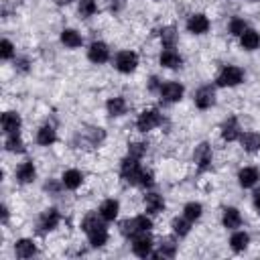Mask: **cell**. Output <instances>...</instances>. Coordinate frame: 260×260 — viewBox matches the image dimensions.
<instances>
[{
  "label": "cell",
  "mask_w": 260,
  "mask_h": 260,
  "mask_svg": "<svg viewBox=\"0 0 260 260\" xmlns=\"http://www.w3.org/2000/svg\"><path fill=\"white\" fill-rule=\"evenodd\" d=\"M106 219L100 215V213H87L83 219H81V230L89 242L91 248H104L110 240V232L106 228Z\"/></svg>",
  "instance_id": "cell-1"
},
{
  "label": "cell",
  "mask_w": 260,
  "mask_h": 260,
  "mask_svg": "<svg viewBox=\"0 0 260 260\" xmlns=\"http://www.w3.org/2000/svg\"><path fill=\"white\" fill-rule=\"evenodd\" d=\"M118 230H120V234H122L124 238L132 240L134 236L152 230V217H150L148 213H140V215H134V217H126V219L120 221Z\"/></svg>",
  "instance_id": "cell-2"
},
{
  "label": "cell",
  "mask_w": 260,
  "mask_h": 260,
  "mask_svg": "<svg viewBox=\"0 0 260 260\" xmlns=\"http://www.w3.org/2000/svg\"><path fill=\"white\" fill-rule=\"evenodd\" d=\"M244 77H246V73H244L242 67L228 63L215 75V87H236V85H240L244 81Z\"/></svg>",
  "instance_id": "cell-3"
},
{
  "label": "cell",
  "mask_w": 260,
  "mask_h": 260,
  "mask_svg": "<svg viewBox=\"0 0 260 260\" xmlns=\"http://www.w3.org/2000/svg\"><path fill=\"white\" fill-rule=\"evenodd\" d=\"M142 171H144V167H142L140 160L134 158V156H128V154H126V156L122 158V162H120V179H122L126 185H138Z\"/></svg>",
  "instance_id": "cell-4"
},
{
  "label": "cell",
  "mask_w": 260,
  "mask_h": 260,
  "mask_svg": "<svg viewBox=\"0 0 260 260\" xmlns=\"http://www.w3.org/2000/svg\"><path fill=\"white\" fill-rule=\"evenodd\" d=\"M138 63H140L138 53H136V51H130V49L118 51L116 57H114V67H116V71L122 73V75L134 73V71L138 69Z\"/></svg>",
  "instance_id": "cell-5"
},
{
  "label": "cell",
  "mask_w": 260,
  "mask_h": 260,
  "mask_svg": "<svg viewBox=\"0 0 260 260\" xmlns=\"http://www.w3.org/2000/svg\"><path fill=\"white\" fill-rule=\"evenodd\" d=\"M160 124H162V114L158 108H144L136 118V130L142 134L158 128Z\"/></svg>",
  "instance_id": "cell-6"
},
{
  "label": "cell",
  "mask_w": 260,
  "mask_h": 260,
  "mask_svg": "<svg viewBox=\"0 0 260 260\" xmlns=\"http://www.w3.org/2000/svg\"><path fill=\"white\" fill-rule=\"evenodd\" d=\"M215 102H217V93H215V85L211 83L199 85L193 93V104L197 110H209L215 106Z\"/></svg>",
  "instance_id": "cell-7"
},
{
  "label": "cell",
  "mask_w": 260,
  "mask_h": 260,
  "mask_svg": "<svg viewBox=\"0 0 260 260\" xmlns=\"http://www.w3.org/2000/svg\"><path fill=\"white\" fill-rule=\"evenodd\" d=\"M59 223H61V213H59V209H57V207H47V209L39 215V219H37V232H39V234H49V232L57 230Z\"/></svg>",
  "instance_id": "cell-8"
},
{
  "label": "cell",
  "mask_w": 260,
  "mask_h": 260,
  "mask_svg": "<svg viewBox=\"0 0 260 260\" xmlns=\"http://www.w3.org/2000/svg\"><path fill=\"white\" fill-rule=\"evenodd\" d=\"M130 248H132V254L138 256V258H150L152 252H154V242L150 238V232H144V234H138L130 240Z\"/></svg>",
  "instance_id": "cell-9"
},
{
  "label": "cell",
  "mask_w": 260,
  "mask_h": 260,
  "mask_svg": "<svg viewBox=\"0 0 260 260\" xmlns=\"http://www.w3.org/2000/svg\"><path fill=\"white\" fill-rule=\"evenodd\" d=\"M158 95H160V100L165 104H177L185 95V85L181 81H173V79L171 81H165L160 85V89H158Z\"/></svg>",
  "instance_id": "cell-10"
},
{
  "label": "cell",
  "mask_w": 260,
  "mask_h": 260,
  "mask_svg": "<svg viewBox=\"0 0 260 260\" xmlns=\"http://www.w3.org/2000/svg\"><path fill=\"white\" fill-rule=\"evenodd\" d=\"M193 162L197 167L199 173H205L211 169V162H213V150L207 142H199L193 150Z\"/></svg>",
  "instance_id": "cell-11"
},
{
  "label": "cell",
  "mask_w": 260,
  "mask_h": 260,
  "mask_svg": "<svg viewBox=\"0 0 260 260\" xmlns=\"http://www.w3.org/2000/svg\"><path fill=\"white\" fill-rule=\"evenodd\" d=\"M185 28H187V32H191V35H195V37H201V35H207V32H209L211 20H209L207 14H203V12H193V14L187 18Z\"/></svg>",
  "instance_id": "cell-12"
},
{
  "label": "cell",
  "mask_w": 260,
  "mask_h": 260,
  "mask_svg": "<svg viewBox=\"0 0 260 260\" xmlns=\"http://www.w3.org/2000/svg\"><path fill=\"white\" fill-rule=\"evenodd\" d=\"M110 47L104 43V41H91L89 47H87V59L93 63V65H102V63H108L110 61Z\"/></svg>",
  "instance_id": "cell-13"
},
{
  "label": "cell",
  "mask_w": 260,
  "mask_h": 260,
  "mask_svg": "<svg viewBox=\"0 0 260 260\" xmlns=\"http://www.w3.org/2000/svg\"><path fill=\"white\" fill-rule=\"evenodd\" d=\"M142 203H144V211H146L148 215H158V213H162L165 207H167L165 197H162L160 193H156V191H150V189L146 191Z\"/></svg>",
  "instance_id": "cell-14"
},
{
  "label": "cell",
  "mask_w": 260,
  "mask_h": 260,
  "mask_svg": "<svg viewBox=\"0 0 260 260\" xmlns=\"http://www.w3.org/2000/svg\"><path fill=\"white\" fill-rule=\"evenodd\" d=\"M14 179H16V183H20V185H30V183L37 179V167H35V162H32L30 158L22 160V162L16 167V171H14Z\"/></svg>",
  "instance_id": "cell-15"
},
{
  "label": "cell",
  "mask_w": 260,
  "mask_h": 260,
  "mask_svg": "<svg viewBox=\"0 0 260 260\" xmlns=\"http://www.w3.org/2000/svg\"><path fill=\"white\" fill-rule=\"evenodd\" d=\"M260 183V169L258 167H242L238 171V185L242 189H252Z\"/></svg>",
  "instance_id": "cell-16"
},
{
  "label": "cell",
  "mask_w": 260,
  "mask_h": 260,
  "mask_svg": "<svg viewBox=\"0 0 260 260\" xmlns=\"http://www.w3.org/2000/svg\"><path fill=\"white\" fill-rule=\"evenodd\" d=\"M219 134H221V138H223L225 142H236V140L240 138V134H242V128H240L238 118H236V116L225 118L223 124H221V128H219Z\"/></svg>",
  "instance_id": "cell-17"
},
{
  "label": "cell",
  "mask_w": 260,
  "mask_h": 260,
  "mask_svg": "<svg viewBox=\"0 0 260 260\" xmlns=\"http://www.w3.org/2000/svg\"><path fill=\"white\" fill-rule=\"evenodd\" d=\"M158 63L165 69H179V67H183V57H181V53L175 47H171V49H162L160 51Z\"/></svg>",
  "instance_id": "cell-18"
},
{
  "label": "cell",
  "mask_w": 260,
  "mask_h": 260,
  "mask_svg": "<svg viewBox=\"0 0 260 260\" xmlns=\"http://www.w3.org/2000/svg\"><path fill=\"white\" fill-rule=\"evenodd\" d=\"M0 126H2L4 136L6 134H16L22 128V118H20L18 112H12V110L10 112H4L2 114V120H0Z\"/></svg>",
  "instance_id": "cell-19"
},
{
  "label": "cell",
  "mask_w": 260,
  "mask_h": 260,
  "mask_svg": "<svg viewBox=\"0 0 260 260\" xmlns=\"http://www.w3.org/2000/svg\"><path fill=\"white\" fill-rule=\"evenodd\" d=\"M242 223H244V217H242V213H240V209L238 207H223V211H221V225L225 228V230H238V228H242Z\"/></svg>",
  "instance_id": "cell-20"
},
{
  "label": "cell",
  "mask_w": 260,
  "mask_h": 260,
  "mask_svg": "<svg viewBox=\"0 0 260 260\" xmlns=\"http://www.w3.org/2000/svg\"><path fill=\"white\" fill-rule=\"evenodd\" d=\"M83 173L79 171V169H67V171H63V175H61V183H63V187L65 189H69V191H77L81 185H83Z\"/></svg>",
  "instance_id": "cell-21"
},
{
  "label": "cell",
  "mask_w": 260,
  "mask_h": 260,
  "mask_svg": "<svg viewBox=\"0 0 260 260\" xmlns=\"http://www.w3.org/2000/svg\"><path fill=\"white\" fill-rule=\"evenodd\" d=\"M106 112H108V116H112V118L124 116V114L128 112V102H126V98H124V95L108 98V102H106Z\"/></svg>",
  "instance_id": "cell-22"
},
{
  "label": "cell",
  "mask_w": 260,
  "mask_h": 260,
  "mask_svg": "<svg viewBox=\"0 0 260 260\" xmlns=\"http://www.w3.org/2000/svg\"><path fill=\"white\" fill-rule=\"evenodd\" d=\"M98 213H100L106 221H114V219H118V213H120V201L114 199V197L104 199V201L100 203V207H98Z\"/></svg>",
  "instance_id": "cell-23"
},
{
  "label": "cell",
  "mask_w": 260,
  "mask_h": 260,
  "mask_svg": "<svg viewBox=\"0 0 260 260\" xmlns=\"http://www.w3.org/2000/svg\"><path fill=\"white\" fill-rule=\"evenodd\" d=\"M238 39H240V47H242L244 51H248V53L260 49V32L254 30V28H250V26H248Z\"/></svg>",
  "instance_id": "cell-24"
},
{
  "label": "cell",
  "mask_w": 260,
  "mask_h": 260,
  "mask_svg": "<svg viewBox=\"0 0 260 260\" xmlns=\"http://www.w3.org/2000/svg\"><path fill=\"white\" fill-rule=\"evenodd\" d=\"M35 140H37L39 146H53V144L57 142V130H55V126L43 124V126L37 130Z\"/></svg>",
  "instance_id": "cell-25"
},
{
  "label": "cell",
  "mask_w": 260,
  "mask_h": 260,
  "mask_svg": "<svg viewBox=\"0 0 260 260\" xmlns=\"http://www.w3.org/2000/svg\"><path fill=\"white\" fill-rule=\"evenodd\" d=\"M238 142H240L242 148H244L246 152H250V154H254V152L260 150V134L254 132V130H246V132H242L240 138H238Z\"/></svg>",
  "instance_id": "cell-26"
},
{
  "label": "cell",
  "mask_w": 260,
  "mask_h": 260,
  "mask_svg": "<svg viewBox=\"0 0 260 260\" xmlns=\"http://www.w3.org/2000/svg\"><path fill=\"white\" fill-rule=\"evenodd\" d=\"M248 246H250V234L244 232V230H240V228L234 230L232 236H230V248H232V252L240 254V252H244Z\"/></svg>",
  "instance_id": "cell-27"
},
{
  "label": "cell",
  "mask_w": 260,
  "mask_h": 260,
  "mask_svg": "<svg viewBox=\"0 0 260 260\" xmlns=\"http://www.w3.org/2000/svg\"><path fill=\"white\" fill-rule=\"evenodd\" d=\"M59 41H61V45H65L67 49H79V47L83 45V37H81V32L75 30V28H63L61 35H59Z\"/></svg>",
  "instance_id": "cell-28"
},
{
  "label": "cell",
  "mask_w": 260,
  "mask_h": 260,
  "mask_svg": "<svg viewBox=\"0 0 260 260\" xmlns=\"http://www.w3.org/2000/svg\"><path fill=\"white\" fill-rule=\"evenodd\" d=\"M14 254L18 258H32L37 254V244L30 238H20L14 242Z\"/></svg>",
  "instance_id": "cell-29"
},
{
  "label": "cell",
  "mask_w": 260,
  "mask_h": 260,
  "mask_svg": "<svg viewBox=\"0 0 260 260\" xmlns=\"http://www.w3.org/2000/svg\"><path fill=\"white\" fill-rule=\"evenodd\" d=\"M177 246H179V244H175L173 238H162L160 244H158V250L152 252L150 258H175V254H177Z\"/></svg>",
  "instance_id": "cell-30"
},
{
  "label": "cell",
  "mask_w": 260,
  "mask_h": 260,
  "mask_svg": "<svg viewBox=\"0 0 260 260\" xmlns=\"http://www.w3.org/2000/svg\"><path fill=\"white\" fill-rule=\"evenodd\" d=\"M191 225H193V221H189L185 215H177V217H173V221H171L173 236H175V238H185V236H189Z\"/></svg>",
  "instance_id": "cell-31"
},
{
  "label": "cell",
  "mask_w": 260,
  "mask_h": 260,
  "mask_svg": "<svg viewBox=\"0 0 260 260\" xmlns=\"http://www.w3.org/2000/svg\"><path fill=\"white\" fill-rule=\"evenodd\" d=\"M158 39H160V45L162 49H171V47H177V41H179V32L175 26H162L158 30Z\"/></svg>",
  "instance_id": "cell-32"
},
{
  "label": "cell",
  "mask_w": 260,
  "mask_h": 260,
  "mask_svg": "<svg viewBox=\"0 0 260 260\" xmlns=\"http://www.w3.org/2000/svg\"><path fill=\"white\" fill-rule=\"evenodd\" d=\"M4 150H6V152H12V154L24 152V140L20 138V132H16V134H6V136H4Z\"/></svg>",
  "instance_id": "cell-33"
},
{
  "label": "cell",
  "mask_w": 260,
  "mask_h": 260,
  "mask_svg": "<svg viewBox=\"0 0 260 260\" xmlns=\"http://www.w3.org/2000/svg\"><path fill=\"white\" fill-rule=\"evenodd\" d=\"M183 215L189 219V221H197V219H201V215H203V205L199 203V201H189V203H185V207H183Z\"/></svg>",
  "instance_id": "cell-34"
},
{
  "label": "cell",
  "mask_w": 260,
  "mask_h": 260,
  "mask_svg": "<svg viewBox=\"0 0 260 260\" xmlns=\"http://www.w3.org/2000/svg\"><path fill=\"white\" fill-rule=\"evenodd\" d=\"M98 12V2L95 0H77V14L81 18H91Z\"/></svg>",
  "instance_id": "cell-35"
},
{
  "label": "cell",
  "mask_w": 260,
  "mask_h": 260,
  "mask_svg": "<svg viewBox=\"0 0 260 260\" xmlns=\"http://www.w3.org/2000/svg\"><path fill=\"white\" fill-rule=\"evenodd\" d=\"M246 28H248V22H246L242 16H234V18L228 22V30H230L232 37H240Z\"/></svg>",
  "instance_id": "cell-36"
},
{
  "label": "cell",
  "mask_w": 260,
  "mask_h": 260,
  "mask_svg": "<svg viewBox=\"0 0 260 260\" xmlns=\"http://www.w3.org/2000/svg\"><path fill=\"white\" fill-rule=\"evenodd\" d=\"M146 152H148V144L146 142H130L128 144V156H134V158L142 160Z\"/></svg>",
  "instance_id": "cell-37"
},
{
  "label": "cell",
  "mask_w": 260,
  "mask_h": 260,
  "mask_svg": "<svg viewBox=\"0 0 260 260\" xmlns=\"http://www.w3.org/2000/svg\"><path fill=\"white\" fill-rule=\"evenodd\" d=\"M14 55H16V49H14L12 41L2 39V43H0V59L2 61H10V59H14Z\"/></svg>",
  "instance_id": "cell-38"
},
{
  "label": "cell",
  "mask_w": 260,
  "mask_h": 260,
  "mask_svg": "<svg viewBox=\"0 0 260 260\" xmlns=\"http://www.w3.org/2000/svg\"><path fill=\"white\" fill-rule=\"evenodd\" d=\"M138 187H142V189H146V191L154 187V173H152L150 169H144V171H142L140 181H138Z\"/></svg>",
  "instance_id": "cell-39"
},
{
  "label": "cell",
  "mask_w": 260,
  "mask_h": 260,
  "mask_svg": "<svg viewBox=\"0 0 260 260\" xmlns=\"http://www.w3.org/2000/svg\"><path fill=\"white\" fill-rule=\"evenodd\" d=\"M61 189H65L61 181H59V183H55V181H49V183H45V191H49V193H53V195H57Z\"/></svg>",
  "instance_id": "cell-40"
},
{
  "label": "cell",
  "mask_w": 260,
  "mask_h": 260,
  "mask_svg": "<svg viewBox=\"0 0 260 260\" xmlns=\"http://www.w3.org/2000/svg\"><path fill=\"white\" fill-rule=\"evenodd\" d=\"M108 6L112 12H120L126 6V0H108Z\"/></svg>",
  "instance_id": "cell-41"
},
{
  "label": "cell",
  "mask_w": 260,
  "mask_h": 260,
  "mask_svg": "<svg viewBox=\"0 0 260 260\" xmlns=\"http://www.w3.org/2000/svg\"><path fill=\"white\" fill-rule=\"evenodd\" d=\"M160 85H162V81H158V77H156V75H152V77L148 79V89H150V91H158V89H160Z\"/></svg>",
  "instance_id": "cell-42"
},
{
  "label": "cell",
  "mask_w": 260,
  "mask_h": 260,
  "mask_svg": "<svg viewBox=\"0 0 260 260\" xmlns=\"http://www.w3.org/2000/svg\"><path fill=\"white\" fill-rule=\"evenodd\" d=\"M14 67L24 73V71H28V61H26V59H16V61H14Z\"/></svg>",
  "instance_id": "cell-43"
},
{
  "label": "cell",
  "mask_w": 260,
  "mask_h": 260,
  "mask_svg": "<svg viewBox=\"0 0 260 260\" xmlns=\"http://www.w3.org/2000/svg\"><path fill=\"white\" fill-rule=\"evenodd\" d=\"M252 205H254L256 213L260 215V189H258V191H254V195H252Z\"/></svg>",
  "instance_id": "cell-44"
},
{
  "label": "cell",
  "mask_w": 260,
  "mask_h": 260,
  "mask_svg": "<svg viewBox=\"0 0 260 260\" xmlns=\"http://www.w3.org/2000/svg\"><path fill=\"white\" fill-rule=\"evenodd\" d=\"M73 0H53V4H57V6H69Z\"/></svg>",
  "instance_id": "cell-45"
},
{
  "label": "cell",
  "mask_w": 260,
  "mask_h": 260,
  "mask_svg": "<svg viewBox=\"0 0 260 260\" xmlns=\"http://www.w3.org/2000/svg\"><path fill=\"white\" fill-rule=\"evenodd\" d=\"M2 219H4V221L8 219V207H6V205H2Z\"/></svg>",
  "instance_id": "cell-46"
},
{
  "label": "cell",
  "mask_w": 260,
  "mask_h": 260,
  "mask_svg": "<svg viewBox=\"0 0 260 260\" xmlns=\"http://www.w3.org/2000/svg\"><path fill=\"white\" fill-rule=\"evenodd\" d=\"M250 2H260V0H250Z\"/></svg>",
  "instance_id": "cell-47"
}]
</instances>
